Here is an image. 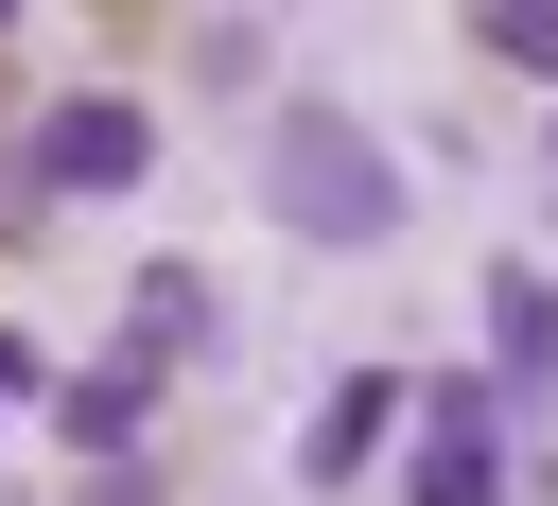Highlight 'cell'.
<instances>
[{
	"label": "cell",
	"mask_w": 558,
	"mask_h": 506,
	"mask_svg": "<svg viewBox=\"0 0 558 506\" xmlns=\"http://www.w3.org/2000/svg\"><path fill=\"white\" fill-rule=\"evenodd\" d=\"M262 209L296 244H401V157L349 122V105H279L262 122Z\"/></svg>",
	"instance_id": "1"
},
{
	"label": "cell",
	"mask_w": 558,
	"mask_h": 506,
	"mask_svg": "<svg viewBox=\"0 0 558 506\" xmlns=\"http://www.w3.org/2000/svg\"><path fill=\"white\" fill-rule=\"evenodd\" d=\"M401 489L418 506H506V384H418L401 401Z\"/></svg>",
	"instance_id": "2"
},
{
	"label": "cell",
	"mask_w": 558,
	"mask_h": 506,
	"mask_svg": "<svg viewBox=\"0 0 558 506\" xmlns=\"http://www.w3.org/2000/svg\"><path fill=\"white\" fill-rule=\"evenodd\" d=\"M140 174H157V122L105 105V87L87 105H35V140H17V192H140Z\"/></svg>",
	"instance_id": "3"
},
{
	"label": "cell",
	"mask_w": 558,
	"mask_h": 506,
	"mask_svg": "<svg viewBox=\"0 0 558 506\" xmlns=\"http://www.w3.org/2000/svg\"><path fill=\"white\" fill-rule=\"evenodd\" d=\"M488 366H506V419L558 401V279L541 262H488Z\"/></svg>",
	"instance_id": "4"
},
{
	"label": "cell",
	"mask_w": 558,
	"mask_h": 506,
	"mask_svg": "<svg viewBox=\"0 0 558 506\" xmlns=\"http://www.w3.org/2000/svg\"><path fill=\"white\" fill-rule=\"evenodd\" d=\"M401 401H418V384H384V366H366V384H331V401H314V436H296V489H366V454L401 436Z\"/></svg>",
	"instance_id": "5"
},
{
	"label": "cell",
	"mask_w": 558,
	"mask_h": 506,
	"mask_svg": "<svg viewBox=\"0 0 558 506\" xmlns=\"http://www.w3.org/2000/svg\"><path fill=\"white\" fill-rule=\"evenodd\" d=\"M140 401H157V366H140V349H122V366H87V384H70V401H52V419H70V454H87V471H105V454H140Z\"/></svg>",
	"instance_id": "6"
},
{
	"label": "cell",
	"mask_w": 558,
	"mask_h": 506,
	"mask_svg": "<svg viewBox=\"0 0 558 506\" xmlns=\"http://www.w3.org/2000/svg\"><path fill=\"white\" fill-rule=\"evenodd\" d=\"M192 332H209V279H192V262H140V297H122V349H140V366H174Z\"/></svg>",
	"instance_id": "7"
},
{
	"label": "cell",
	"mask_w": 558,
	"mask_h": 506,
	"mask_svg": "<svg viewBox=\"0 0 558 506\" xmlns=\"http://www.w3.org/2000/svg\"><path fill=\"white\" fill-rule=\"evenodd\" d=\"M471 52H506V70L558 87V0H471Z\"/></svg>",
	"instance_id": "8"
},
{
	"label": "cell",
	"mask_w": 558,
	"mask_h": 506,
	"mask_svg": "<svg viewBox=\"0 0 558 506\" xmlns=\"http://www.w3.org/2000/svg\"><path fill=\"white\" fill-rule=\"evenodd\" d=\"M87 506H157V489H140V471H122V454H105V489H87Z\"/></svg>",
	"instance_id": "9"
},
{
	"label": "cell",
	"mask_w": 558,
	"mask_h": 506,
	"mask_svg": "<svg viewBox=\"0 0 558 506\" xmlns=\"http://www.w3.org/2000/svg\"><path fill=\"white\" fill-rule=\"evenodd\" d=\"M17 384H35V349H17V332H0V401H17Z\"/></svg>",
	"instance_id": "10"
},
{
	"label": "cell",
	"mask_w": 558,
	"mask_h": 506,
	"mask_svg": "<svg viewBox=\"0 0 558 506\" xmlns=\"http://www.w3.org/2000/svg\"><path fill=\"white\" fill-rule=\"evenodd\" d=\"M0 17H17V0H0Z\"/></svg>",
	"instance_id": "11"
}]
</instances>
